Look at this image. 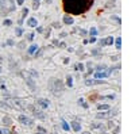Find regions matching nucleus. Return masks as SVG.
I'll return each instance as SVG.
<instances>
[{"mask_svg":"<svg viewBox=\"0 0 135 134\" xmlns=\"http://www.w3.org/2000/svg\"><path fill=\"white\" fill-rule=\"evenodd\" d=\"M0 134H1V130H0Z\"/></svg>","mask_w":135,"mask_h":134,"instance_id":"42","label":"nucleus"},{"mask_svg":"<svg viewBox=\"0 0 135 134\" xmlns=\"http://www.w3.org/2000/svg\"><path fill=\"white\" fill-rule=\"evenodd\" d=\"M93 4V0H63L65 11L72 15H80L89 10Z\"/></svg>","mask_w":135,"mask_h":134,"instance_id":"1","label":"nucleus"},{"mask_svg":"<svg viewBox=\"0 0 135 134\" xmlns=\"http://www.w3.org/2000/svg\"><path fill=\"white\" fill-rule=\"evenodd\" d=\"M72 85H73L72 77H70V76H69V77H68V87H72Z\"/></svg>","mask_w":135,"mask_h":134,"instance_id":"25","label":"nucleus"},{"mask_svg":"<svg viewBox=\"0 0 135 134\" xmlns=\"http://www.w3.org/2000/svg\"><path fill=\"white\" fill-rule=\"evenodd\" d=\"M31 111H33V115L34 117H37L39 118V119H45V114L42 113V110H39V108H35V107H33V106H27Z\"/></svg>","mask_w":135,"mask_h":134,"instance_id":"4","label":"nucleus"},{"mask_svg":"<svg viewBox=\"0 0 135 134\" xmlns=\"http://www.w3.org/2000/svg\"><path fill=\"white\" fill-rule=\"evenodd\" d=\"M78 103H80V104L82 106V107H84V108H87V107H88V104H87V103H85V100H84V99H78Z\"/></svg>","mask_w":135,"mask_h":134,"instance_id":"19","label":"nucleus"},{"mask_svg":"<svg viewBox=\"0 0 135 134\" xmlns=\"http://www.w3.org/2000/svg\"><path fill=\"white\" fill-rule=\"evenodd\" d=\"M33 8H34V10H38V8H39V1H34Z\"/></svg>","mask_w":135,"mask_h":134,"instance_id":"24","label":"nucleus"},{"mask_svg":"<svg viewBox=\"0 0 135 134\" xmlns=\"http://www.w3.org/2000/svg\"><path fill=\"white\" fill-rule=\"evenodd\" d=\"M27 25H29L30 27H35V26L38 25V22H37V19H35V18H30L29 22H27Z\"/></svg>","mask_w":135,"mask_h":134,"instance_id":"10","label":"nucleus"},{"mask_svg":"<svg viewBox=\"0 0 135 134\" xmlns=\"http://www.w3.org/2000/svg\"><path fill=\"white\" fill-rule=\"evenodd\" d=\"M97 108L99 110H110V106L108 104H99L97 106Z\"/></svg>","mask_w":135,"mask_h":134,"instance_id":"15","label":"nucleus"},{"mask_svg":"<svg viewBox=\"0 0 135 134\" xmlns=\"http://www.w3.org/2000/svg\"><path fill=\"white\" fill-rule=\"evenodd\" d=\"M11 23H12L11 21H5V22H4V26H10Z\"/></svg>","mask_w":135,"mask_h":134,"instance_id":"32","label":"nucleus"},{"mask_svg":"<svg viewBox=\"0 0 135 134\" xmlns=\"http://www.w3.org/2000/svg\"><path fill=\"white\" fill-rule=\"evenodd\" d=\"M74 68H76L77 71H82V69H84V65H82V64H77Z\"/></svg>","mask_w":135,"mask_h":134,"instance_id":"22","label":"nucleus"},{"mask_svg":"<svg viewBox=\"0 0 135 134\" xmlns=\"http://www.w3.org/2000/svg\"><path fill=\"white\" fill-rule=\"evenodd\" d=\"M89 33H91V35H96V34H97V30L95 29V27H92V29L89 30Z\"/></svg>","mask_w":135,"mask_h":134,"instance_id":"23","label":"nucleus"},{"mask_svg":"<svg viewBox=\"0 0 135 134\" xmlns=\"http://www.w3.org/2000/svg\"><path fill=\"white\" fill-rule=\"evenodd\" d=\"M15 33H16L18 37H19V35H22V29H19V27H18V29L15 30Z\"/></svg>","mask_w":135,"mask_h":134,"instance_id":"26","label":"nucleus"},{"mask_svg":"<svg viewBox=\"0 0 135 134\" xmlns=\"http://www.w3.org/2000/svg\"><path fill=\"white\" fill-rule=\"evenodd\" d=\"M10 104H11V107H14V108L16 110H24L27 108V103H26V100H23V99H11L10 100Z\"/></svg>","mask_w":135,"mask_h":134,"instance_id":"3","label":"nucleus"},{"mask_svg":"<svg viewBox=\"0 0 135 134\" xmlns=\"http://www.w3.org/2000/svg\"><path fill=\"white\" fill-rule=\"evenodd\" d=\"M19 122H20L22 125H24V126H33V119H30L29 117H26V115H19Z\"/></svg>","mask_w":135,"mask_h":134,"instance_id":"6","label":"nucleus"},{"mask_svg":"<svg viewBox=\"0 0 135 134\" xmlns=\"http://www.w3.org/2000/svg\"><path fill=\"white\" fill-rule=\"evenodd\" d=\"M38 49H39V47L37 46V45H31V46L29 47V50H27V53H29V54H35V53L38 52Z\"/></svg>","mask_w":135,"mask_h":134,"instance_id":"9","label":"nucleus"},{"mask_svg":"<svg viewBox=\"0 0 135 134\" xmlns=\"http://www.w3.org/2000/svg\"><path fill=\"white\" fill-rule=\"evenodd\" d=\"M95 41H96V38H93V37H92V38H91V39H89L88 42H95Z\"/></svg>","mask_w":135,"mask_h":134,"instance_id":"37","label":"nucleus"},{"mask_svg":"<svg viewBox=\"0 0 135 134\" xmlns=\"http://www.w3.org/2000/svg\"><path fill=\"white\" fill-rule=\"evenodd\" d=\"M49 89L51 91L53 95H61L63 91V83L59 79H50L49 81Z\"/></svg>","mask_w":135,"mask_h":134,"instance_id":"2","label":"nucleus"},{"mask_svg":"<svg viewBox=\"0 0 135 134\" xmlns=\"http://www.w3.org/2000/svg\"><path fill=\"white\" fill-rule=\"evenodd\" d=\"M1 134H12L10 130H7V129H4V130H1Z\"/></svg>","mask_w":135,"mask_h":134,"instance_id":"28","label":"nucleus"},{"mask_svg":"<svg viewBox=\"0 0 135 134\" xmlns=\"http://www.w3.org/2000/svg\"><path fill=\"white\" fill-rule=\"evenodd\" d=\"M85 84H87V85H93V80H87Z\"/></svg>","mask_w":135,"mask_h":134,"instance_id":"29","label":"nucleus"},{"mask_svg":"<svg viewBox=\"0 0 135 134\" xmlns=\"http://www.w3.org/2000/svg\"><path fill=\"white\" fill-rule=\"evenodd\" d=\"M0 72H1V68H0Z\"/></svg>","mask_w":135,"mask_h":134,"instance_id":"43","label":"nucleus"},{"mask_svg":"<svg viewBox=\"0 0 135 134\" xmlns=\"http://www.w3.org/2000/svg\"><path fill=\"white\" fill-rule=\"evenodd\" d=\"M72 127L74 131H80L81 130V125L78 123V122H72Z\"/></svg>","mask_w":135,"mask_h":134,"instance_id":"11","label":"nucleus"},{"mask_svg":"<svg viewBox=\"0 0 135 134\" xmlns=\"http://www.w3.org/2000/svg\"><path fill=\"white\" fill-rule=\"evenodd\" d=\"M41 54H42V50H39V49H38V52H37V53H35L34 56H35V57H39Z\"/></svg>","mask_w":135,"mask_h":134,"instance_id":"30","label":"nucleus"},{"mask_svg":"<svg viewBox=\"0 0 135 134\" xmlns=\"http://www.w3.org/2000/svg\"><path fill=\"white\" fill-rule=\"evenodd\" d=\"M11 118H8V117H4L3 118V123H5V125H11Z\"/></svg>","mask_w":135,"mask_h":134,"instance_id":"17","label":"nucleus"},{"mask_svg":"<svg viewBox=\"0 0 135 134\" xmlns=\"http://www.w3.org/2000/svg\"><path fill=\"white\" fill-rule=\"evenodd\" d=\"M115 7V0H108V3H107V8H112Z\"/></svg>","mask_w":135,"mask_h":134,"instance_id":"16","label":"nucleus"},{"mask_svg":"<svg viewBox=\"0 0 135 134\" xmlns=\"http://www.w3.org/2000/svg\"><path fill=\"white\" fill-rule=\"evenodd\" d=\"M27 12H29V10H27V8H24V10H23V15H24V16L27 15Z\"/></svg>","mask_w":135,"mask_h":134,"instance_id":"33","label":"nucleus"},{"mask_svg":"<svg viewBox=\"0 0 135 134\" xmlns=\"http://www.w3.org/2000/svg\"><path fill=\"white\" fill-rule=\"evenodd\" d=\"M34 1H39V0H34Z\"/></svg>","mask_w":135,"mask_h":134,"instance_id":"41","label":"nucleus"},{"mask_svg":"<svg viewBox=\"0 0 135 134\" xmlns=\"http://www.w3.org/2000/svg\"><path fill=\"white\" fill-rule=\"evenodd\" d=\"M0 5H4V0H0Z\"/></svg>","mask_w":135,"mask_h":134,"instance_id":"38","label":"nucleus"},{"mask_svg":"<svg viewBox=\"0 0 135 134\" xmlns=\"http://www.w3.org/2000/svg\"><path fill=\"white\" fill-rule=\"evenodd\" d=\"M37 134H46V130L43 129V127H41V126H39V127H38V131H37Z\"/></svg>","mask_w":135,"mask_h":134,"instance_id":"20","label":"nucleus"},{"mask_svg":"<svg viewBox=\"0 0 135 134\" xmlns=\"http://www.w3.org/2000/svg\"><path fill=\"white\" fill-rule=\"evenodd\" d=\"M112 19H114V21H116V22H118V23H120V19H119V18L114 16V18H112Z\"/></svg>","mask_w":135,"mask_h":134,"instance_id":"35","label":"nucleus"},{"mask_svg":"<svg viewBox=\"0 0 135 134\" xmlns=\"http://www.w3.org/2000/svg\"><path fill=\"white\" fill-rule=\"evenodd\" d=\"M112 43H114V38L112 37H108L104 39V45H112Z\"/></svg>","mask_w":135,"mask_h":134,"instance_id":"13","label":"nucleus"},{"mask_svg":"<svg viewBox=\"0 0 135 134\" xmlns=\"http://www.w3.org/2000/svg\"><path fill=\"white\" fill-rule=\"evenodd\" d=\"M120 46H122V38H118V39H116V47L120 49Z\"/></svg>","mask_w":135,"mask_h":134,"instance_id":"21","label":"nucleus"},{"mask_svg":"<svg viewBox=\"0 0 135 134\" xmlns=\"http://www.w3.org/2000/svg\"><path fill=\"white\" fill-rule=\"evenodd\" d=\"M0 107H4V108H10V106L7 104V103H4V102H3V103H0Z\"/></svg>","mask_w":135,"mask_h":134,"instance_id":"27","label":"nucleus"},{"mask_svg":"<svg viewBox=\"0 0 135 134\" xmlns=\"http://www.w3.org/2000/svg\"><path fill=\"white\" fill-rule=\"evenodd\" d=\"M33 38H34V34H30L29 37H27V39H29V41H33Z\"/></svg>","mask_w":135,"mask_h":134,"instance_id":"31","label":"nucleus"},{"mask_svg":"<svg viewBox=\"0 0 135 134\" xmlns=\"http://www.w3.org/2000/svg\"><path fill=\"white\" fill-rule=\"evenodd\" d=\"M18 1V4H23V1H24V0H16Z\"/></svg>","mask_w":135,"mask_h":134,"instance_id":"36","label":"nucleus"},{"mask_svg":"<svg viewBox=\"0 0 135 134\" xmlns=\"http://www.w3.org/2000/svg\"><path fill=\"white\" fill-rule=\"evenodd\" d=\"M82 134H89V133H88V131H84V133H82Z\"/></svg>","mask_w":135,"mask_h":134,"instance_id":"39","label":"nucleus"},{"mask_svg":"<svg viewBox=\"0 0 135 134\" xmlns=\"http://www.w3.org/2000/svg\"><path fill=\"white\" fill-rule=\"evenodd\" d=\"M53 27H55V29H58V27H59V23H53Z\"/></svg>","mask_w":135,"mask_h":134,"instance_id":"34","label":"nucleus"},{"mask_svg":"<svg viewBox=\"0 0 135 134\" xmlns=\"http://www.w3.org/2000/svg\"><path fill=\"white\" fill-rule=\"evenodd\" d=\"M61 126H62V129L65 130V131H69V129H70V126L68 125V123H66L65 121H62V122H61Z\"/></svg>","mask_w":135,"mask_h":134,"instance_id":"14","label":"nucleus"},{"mask_svg":"<svg viewBox=\"0 0 135 134\" xmlns=\"http://www.w3.org/2000/svg\"><path fill=\"white\" fill-rule=\"evenodd\" d=\"M37 104H38L41 108H47V107H49V100H47V99H39V100L37 102Z\"/></svg>","mask_w":135,"mask_h":134,"instance_id":"7","label":"nucleus"},{"mask_svg":"<svg viewBox=\"0 0 135 134\" xmlns=\"http://www.w3.org/2000/svg\"><path fill=\"white\" fill-rule=\"evenodd\" d=\"M26 83L29 84L30 87L33 88V89H35V84H34V83H33V81H31V79H26Z\"/></svg>","mask_w":135,"mask_h":134,"instance_id":"18","label":"nucleus"},{"mask_svg":"<svg viewBox=\"0 0 135 134\" xmlns=\"http://www.w3.org/2000/svg\"><path fill=\"white\" fill-rule=\"evenodd\" d=\"M114 115H116L115 111H108V113H99V114H96V118L97 119H110V118L114 117Z\"/></svg>","mask_w":135,"mask_h":134,"instance_id":"5","label":"nucleus"},{"mask_svg":"<svg viewBox=\"0 0 135 134\" xmlns=\"http://www.w3.org/2000/svg\"><path fill=\"white\" fill-rule=\"evenodd\" d=\"M47 3H51V0H47Z\"/></svg>","mask_w":135,"mask_h":134,"instance_id":"40","label":"nucleus"},{"mask_svg":"<svg viewBox=\"0 0 135 134\" xmlns=\"http://www.w3.org/2000/svg\"><path fill=\"white\" fill-rule=\"evenodd\" d=\"M110 73H111V71H107V72H97L96 75H95V77H96V79H103V77H107Z\"/></svg>","mask_w":135,"mask_h":134,"instance_id":"8","label":"nucleus"},{"mask_svg":"<svg viewBox=\"0 0 135 134\" xmlns=\"http://www.w3.org/2000/svg\"><path fill=\"white\" fill-rule=\"evenodd\" d=\"M63 23H66V25H73V18L72 16H63Z\"/></svg>","mask_w":135,"mask_h":134,"instance_id":"12","label":"nucleus"}]
</instances>
